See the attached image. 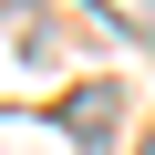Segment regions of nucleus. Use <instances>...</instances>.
I'll return each mask as SVG.
<instances>
[{"mask_svg":"<svg viewBox=\"0 0 155 155\" xmlns=\"http://www.w3.org/2000/svg\"><path fill=\"white\" fill-rule=\"evenodd\" d=\"M72 134H114V93H104V83L72 93Z\"/></svg>","mask_w":155,"mask_h":155,"instance_id":"nucleus-1","label":"nucleus"}]
</instances>
